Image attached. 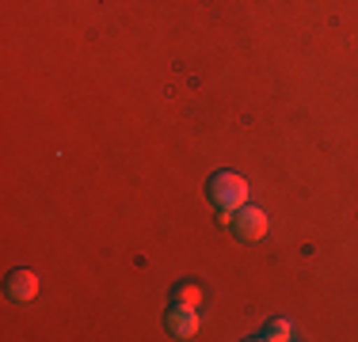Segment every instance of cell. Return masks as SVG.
<instances>
[{
	"label": "cell",
	"instance_id": "cell-1",
	"mask_svg": "<svg viewBox=\"0 0 358 342\" xmlns=\"http://www.w3.org/2000/svg\"><path fill=\"white\" fill-rule=\"evenodd\" d=\"M248 179L236 175V171H217V175H210V198H214L217 209L225 213H236L241 205H248Z\"/></svg>",
	"mask_w": 358,
	"mask_h": 342
},
{
	"label": "cell",
	"instance_id": "cell-2",
	"mask_svg": "<svg viewBox=\"0 0 358 342\" xmlns=\"http://www.w3.org/2000/svg\"><path fill=\"white\" fill-rule=\"evenodd\" d=\"M233 228H236V236H241L244 244H259V239L271 232V217H267V209H259V205H241Z\"/></svg>",
	"mask_w": 358,
	"mask_h": 342
},
{
	"label": "cell",
	"instance_id": "cell-5",
	"mask_svg": "<svg viewBox=\"0 0 358 342\" xmlns=\"http://www.w3.org/2000/svg\"><path fill=\"white\" fill-rule=\"evenodd\" d=\"M259 339H267V342H286V339H294V323H289V320H271L267 327H263Z\"/></svg>",
	"mask_w": 358,
	"mask_h": 342
},
{
	"label": "cell",
	"instance_id": "cell-3",
	"mask_svg": "<svg viewBox=\"0 0 358 342\" xmlns=\"http://www.w3.org/2000/svg\"><path fill=\"white\" fill-rule=\"evenodd\" d=\"M202 327L199 320V308H187V304H176L172 312H168V331H172L176 339H194Z\"/></svg>",
	"mask_w": 358,
	"mask_h": 342
},
{
	"label": "cell",
	"instance_id": "cell-6",
	"mask_svg": "<svg viewBox=\"0 0 358 342\" xmlns=\"http://www.w3.org/2000/svg\"><path fill=\"white\" fill-rule=\"evenodd\" d=\"M176 304L199 308V304H202V289H199V285H183V289H176Z\"/></svg>",
	"mask_w": 358,
	"mask_h": 342
},
{
	"label": "cell",
	"instance_id": "cell-4",
	"mask_svg": "<svg viewBox=\"0 0 358 342\" xmlns=\"http://www.w3.org/2000/svg\"><path fill=\"white\" fill-rule=\"evenodd\" d=\"M8 297H12L15 304H27L38 297V274L35 270H15L12 278H8Z\"/></svg>",
	"mask_w": 358,
	"mask_h": 342
}]
</instances>
